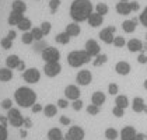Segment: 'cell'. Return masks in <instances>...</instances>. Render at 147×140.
I'll use <instances>...</instances> for the list:
<instances>
[{
    "instance_id": "cell-1",
    "label": "cell",
    "mask_w": 147,
    "mask_h": 140,
    "mask_svg": "<svg viewBox=\"0 0 147 140\" xmlns=\"http://www.w3.org/2000/svg\"><path fill=\"white\" fill-rule=\"evenodd\" d=\"M92 13V4L90 0H74L70 6V15L76 23L86 21Z\"/></svg>"
},
{
    "instance_id": "cell-2",
    "label": "cell",
    "mask_w": 147,
    "mask_h": 140,
    "mask_svg": "<svg viewBox=\"0 0 147 140\" xmlns=\"http://www.w3.org/2000/svg\"><path fill=\"white\" fill-rule=\"evenodd\" d=\"M14 102L20 108H31L36 102V93L31 87L21 85L14 91Z\"/></svg>"
},
{
    "instance_id": "cell-3",
    "label": "cell",
    "mask_w": 147,
    "mask_h": 140,
    "mask_svg": "<svg viewBox=\"0 0 147 140\" xmlns=\"http://www.w3.org/2000/svg\"><path fill=\"white\" fill-rule=\"evenodd\" d=\"M91 60V56L86 50H73L67 55V63L71 67H80Z\"/></svg>"
},
{
    "instance_id": "cell-4",
    "label": "cell",
    "mask_w": 147,
    "mask_h": 140,
    "mask_svg": "<svg viewBox=\"0 0 147 140\" xmlns=\"http://www.w3.org/2000/svg\"><path fill=\"white\" fill-rule=\"evenodd\" d=\"M23 81H25L27 84H36L41 80V73L36 67H27L21 74Z\"/></svg>"
},
{
    "instance_id": "cell-5",
    "label": "cell",
    "mask_w": 147,
    "mask_h": 140,
    "mask_svg": "<svg viewBox=\"0 0 147 140\" xmlns=\"http://www.w3.org/2000/svg\"><path fill=\"white\" fill-rule=\"evenodd\" d=\"M41 58H42V60L45 62V63H48V62H59V59H60V52L57 50L56 48L53 46H48L41 53Z\"/></svg>"
},
{
    "instance_id": "cell-6",
    "label": "cell",
    "mask_w": 147,
    "mask_h": 140,
    "mask_svg": "<svg viewBox=\"0 0 147 140\" xmlns=\"http://www.w3.org/2000/svg\"><path fill=\"white\" fill-rule=\"evenodd\" d=\"M60 71H62V66H60L59 62H48V63H45V66H44L45 76L51 77V79L56 77Z\"/></svg>"
},
{
    "instance_id": "cell-7",
    "label": "cell",
    "mask_w": 147,
    "mask_h": 140,
    "mask_svg": "<svg viewBox=\"0 0 147 140\" xmlns=\"http://www.w3.org/2000/svg\"><path fill=\"white\" fill-rule=\"evenodd\" d=\"M84 130L80 126H71L66 133V139L67 140H83L84 139Z\"/></svg>"
},
{
    "instance_id": "cell-8",
    "label": "cell",
    "mask_w": 147,
    "mask_h": 140,
    "mask_svg": "<svg viewBox=\"0 0 147 140\" xmlns=\"http://www.w3.org/2000/svg\"><path fill=\"white\" fill-rule=\"evenodd\" d=\"M84 50L90 55L91 58L94 56H97V55H100V52H101V48H100V45H98V42L95 41V39H88L87 42H86V45H84Z\"/></svg>"
},
{
    "instance_id": "cell-9",
    "label": "cell",
    "mask_w": 147,
    "mask_h": 140,
    "mask_svg": "<svg viewBox=\"0 0 147 140\" xmlns=\"http://www.w3.org/2000/svg\"><path fill=\"white\" fill-rule=\"evenodd\" d=\"M76 81L79 83L80 85H88L92 81V74L90 70H80L76 76Z\"/></svg>"
},
{
    "instance_id": "cell-10",
    "label": "cell",
    "mask_w": 147,
    "mask_h": 140,
    "mask_svg": "<svg viewBox=\"0 0 147 140\" xmlns=\"http://www.w3.org/2000/svg\"><path fill=\"white\" fill-rule=\"evenodd\" d=\"M80 88L77 85H74V84H69L67 87L65 88V95H66V98L67 100H71V101H74V100H79L80 98Z\"/></svg>"
},
{
    "instance_id": "cell-11",
    "label": "cell",
    "mask_w": 147,
    "mask_h": 140,
    "mask_svg": "<svg viewBox=\"0 0 147 140\" xmlns=\"http://www.w3.org/2000/svg\"><path fill=\"white\" fill-rule=\"evenodd\" d=\"M113 32H115V27H107V28H104L101 32H100L101 41H104L105 44H112L113 39H115Z\"/></svg>"
},
{
    "instance_id": "cell-12",
    "label": "cell",
    "mask_w": 147,
    "mask_h": 140,
    "mask_svg": "<svg viewBox=\"0 0 147 140\" xmlns=\"http://www.w3.org/2000/svg\"><path fill=\"white\" fill-rule=\"evenodd\" d=\"M136 129L133 126H125L121 130V139L122 140H135L136 137Z\"/></svg>"
},
{
    "instance_id": "cell-13",
    "label": "cell",
    "mask_w": 147,
    "mask_h": 140,
    "mask_svg": "<svg viewBox=\"0 0 147 140\" xmlns=\"http://www.w3.org/2000/svg\"><path fill=\"white\" fill-rule=\"evenodd\" d=\"M115 70H116V73L118 74H121V76H126V74H129L130 73V65L127 63V62H125V60H121V62H118L116 65H115Z\"/></svg>"
},
{
    "instance_id": "cell-14",
    "label": "cell",
    "mask_w": 147,
    "mask_h": 140,
    "mask_svg": "<svg viewBox=\"0 0 147 140\" xmlns=\"http://www.w3.org/2000/svg\"><path fill=\"white\" fill-rule=\"evenodd\" d=\"M126 45H127V49H129L130 52H140V50L143 49V44H142V41H140V39H137V38H132L130 41H127V42H126Z\"/></svg>"
},
{
    "instance_id": "cell-15",
    "label": "cell",
    "mask_w": 147,
    "mask_h": 140,
    "mask_svg": "<svg viewBox=\"0 0 147 140\" xmlns=\"http://www.w3.org/2000/svg\"><path fill=\"white\" fill-rule=\"evenodd\" d=\"M116 11H118V14H121V15L130 14V13H132L130 3H127V1H119V3L116 4Z\"/></svg>"
},
{
    "instance_id": "cell-16",
    "label": "cell",
    "mask_w": 147,
    "mask_h": 140,
    "mask_svg": "<svg viewBox=\"0 0 147 140\" xmlns=\"http://www.w3.org/2000/svg\"><path fill=\"white\" fill-rule=\"evenodd\" d=\"M144 100L142 98V97H135L133 98V101H132V109L135 111L136 114H139V112H143V109H144Z\"/></svg>"
},
{
    "instance_id": "cell-17",
    "label": "cell",
    "mask_w": 147,
    "mask_h": 140,
    "mask_svg": "<svg viewBox=\"0 0 147 140\" xmlns=\"http://www.w3.org/2000/svg\"><path fill=\"white\" fill-rule=\"evenodd\" d=\"M87 21H88V24H90L91 27H100L102 24V21H104V18H102L101 14H98V13H91L90 17L87 18Z\"/></svg>"
},
{
    "instance_id": "cell-18",
    "label": "cell",
    "mask_w": 147,
    "mask_h": 140,
    "mask_svg": "<svg viewBox=\"0 0 147 140\" xmlns=\"http://www.w3.org/2000/svg\"><path fill=\"white\" fill-rule=\"evenodd\" d=\"M80 25L77 23H70L66 25V30H65V32L69 35V36H77L80 34Z\"/></svg>"
},
{
    "instance_id": "cell-19",
    "label": "cell",
    "mask_w": 147,
    "mask_h": 140,
    "mask_svg": "<svg viewBox=\"0 0 147 140\" xmlns=\"http://www.w3.org/2000/svg\"><path fill=\"white\" fill-rule=\"evenodd\" d=\"M63 132L59 128H52L48 132V139L49 140H63Z\"/></svg>"
},
{
    "instance_id": "cell-20",
    "label": "cell",
    "mask_w": 147,
    "mask_h": 140,
    "mask_svg": "<svg viewBox=\"0 0 147 140\" xmlns=\"http://www.w3.org/2000/svg\"><path fill=\"white\" fill-rule=\"evenodd\" d=\"M27 10V4L24 3L23 0H14L11 3V11H16V13H21L24 14Z\"/></svg>"
},
{
    "instance_id": "cell-21",
    "label": "cell",
    "mask_w": 147,
    "mask_h": 140,
    "mask_svg": "<svg viewBox=\"0 0 147 140\" xmlns=\"http://www.w3.org/2000/svg\"><path fill=\"white\" fill-rule=\"evenodd\" d=\"M23 17H24V14H21V13L11 11L9 14V17H7V24H9V25H17V24L21 21Z\"/></svg>"
},
{
    "instance_id": "cell-22",
    "label": "cell",
    "mask_w": 147,
    "mask_h": 140,
    "mask_svg": "<svg viewBox=\"0 0 147 140\" xmlns=\"http://www.w3.org/2000/svg\"><path fill=\"white\" fill-rule=\"evenodd\" d=\"M105 94L102 93V91H95V93L92 94V97H91V101H92V104L95 105H102L104 102H105Z\"/></svg>"
},
{
    "instance_id": "cell-23",
    "label": "cell",
    "mask_w": 147,
    "mask_h": 140,
    "mask_svg": "<svg viewBox=\"0 0 147 140\" xmlns=\"http://www.w3.org/2000/svg\"><path fill=\"white\" fill-rule=\"evenodd\" d=\"M44 115H45L46 118H53L55 115L57 114V108H56V105H53V104H48L44 106Z\"/></svg>"
},
{
    "instance_id": "cell-24",
    "label": "cell",
    "mask_w": 147,
    "mask_h": 140,
    "mask_svg": "<svg viewBox=\"0 0 147 140\" xmlns=\"http://www.w3.org/2000/svg\"><path fill=\"white\" fill-rule=\"evenodd\" d=\"M20 31H23V32H25V31H30L31 30V20L30 18H27V17H23L21 18V21L16 25Z\"/></svg>"
},
{
    "instance_id": "cell-25",
    "label": "cell",
    "mask_w": 147,
    "mask_h": 140,
    "mask_svg": "<svg viewBox=\"0 0 147 140\" xmlns=\"http://www.w3.org/2000/svg\"><path fill=\"white\" fill-rule=\"evenodd\" d=\"M115 104L116 106H119V108H127V105H129V98L126 97V95H116V100H115Z\"/></svg>"
},
{
    "instance_id": "cell-26",
    "label": "cell",
    "mask_w": 147,
    "mask_h": 140,
    "mask_svg": "<svg viewBox=\"0 0 147 140\" xmlns=\"http://www.w3.org/2000/svg\"><path fill=\"white\" fill-rule=\"evenodd\" d=\"M122 28H123L125 32L130 34V32H133L136 30V21L135 20H126V21H123V24H122Z\"/></svg>"
},
{
    "instance_id": "cell-27",
    "label": "cell",
    "mask_w": 147,
    "mask_h": 140,
    "mask_svg": "<svg viewBox=\"0 0 147 140\" xmlns=\"http://www.w3.org/2000/svg\"><path fill=\"white\" fill-rule=\"evenodd\" d=\"M55 41H56L57 44H60V45H67L69 42H70V36L66 32H60V34H57L55 36Z\"/></svg>"
},
{
    "instance_id": "cell-28",
    "label": "cell",
    "mask_w": 147,
    "mask_h": 140,
    "mask_svg": "<svg viewBox=\"0 0 147 140\" xmlns=\"http://www.w3.org/2000/svg\"><path fill=\"white\" fill-rule=\"evenodd\" d=\"M30 32H31V35L34 36V41H42V38L45 36L44 32L41 31V28H39V27H31Z\"/></svg>"
},
{
    "instance_id": "cell-29",
    "label": "cell",
    "mask_w": 147,
    "mask_h": 140,
    "mask_svg": "<svg viewBox=\"0 0 147 140\" xmlns=\"http://www.w3.org/2000/svg\"><path fill=\"white\" fill-rule=\"evenodd\" d=\"M46 48H48V45H46L45 41L42 39V41H36V42L34 44V48H32V49H34L35 53H39V55H41Z\"/></svg>"
},
{
    "instance_id": "cell-30",
    "label": "cell",
    "mask_w": 147,
    "mask_h": 140,
    "mask_svg": "<svg viewBox=\"0 0 147 140\" xmlns=\"http://www.w3.org/2000/svg\"><path fill=\"white\" fill-rule=\"evenodd\" d=\"M21 42H23V45H31V44H34V36L31 35L30 31L23 32V35H21Z\"/></svg>"
},
{
    "instance_id": "cell-31",
    "label": "cell",
    "mask_w": 147,
    "mask_h": 140,
    "mask_svg": "<svg viewBox=\"0 0 147 140\" xmlns=\"http://www.w3.org/2000/svg\"><path fill=\"white\" fill-rule=\"evenodd\" d=\"M107 60H108V56L107 55H104V53H100V55H97L95 59H94V66L95 67H98V66H102L104 63H107Z\"/></svg>"
},
{
    "instance_id": "cell-32",
    "label": "cell",
    "mask_w": 147,
    "mask_h": 140,
    "mask_svg": "<svg viewBox=\"0 0 147 140\" xmlns=\"http://www.w3.org/2000/svg\"><path fill=\"white\" fill-rule=\"evenodd\" d=\"M118 136H119V133H118V130L115 128H108L105 130V137H107V140H115Z\"/></svg>"
},
{
    "instance_id": "cell-33",
    "label": "cell",
    "mask_w": 147,
    "mask_h": 140,
    "mask_svg": "<svg viewBox=\"0 0 147 140\" xmlns=\"http://www.w3.org/2000/svg\"><path fill=\"white\" fill-rule=\"evenodd\" d=\"M95 13H98V14H101V15L108 14V6H107L105 3H98V4L95 6Z\"/></svg>"
},
{
    "instance_id": "cell-34",
    "label": "cell",
    "mask_w": 147,
    "mask_h": 140,
    "mask_svg": "<svg viewBox=\"0 0 147 140\" xmlns=\"http://www.w3.org/2000/svg\"><path fill=\"white\" fill-rule=\"evenodd\" d=\"M86 111H87L88 115H92V116H94V115H98V114H100V106L95 105V104H90L88 106H87Z\"/></svg>"
},
{
    "instance_id": "cell-35",
    "label": "cell",
    "mask_w": 147,
    "mask_h": 140,
    "mask_svg": "<svg viewBox=\"0 0 147 140\" xmlns=\"http://www.w3.org/2000/svg\"><path fill=\"white\" fill-rule=\"evenodd\" d=\"M112 44L116 48H123L125 45H126V41H125L123 36H115V39H113Z\"/></svg>"
},
{
    "instance_id": "cell-36",
    "label": "cell",
    "mask_w": 147,
    "mask_h": 140,
    "mask_svg": "<svg viewBox=\"0 0 147 140\" xmlns=\"http://www.w3.org/2000/svg\"><path fill=\"white\" fill-rule=\"evenodd\" d=\"M41 31L44 32V35H48L49 32H51V30H52V25H51V23H48V21H44V23L41 24Z\"/></svg>"
},
{
    "instance_id": "cell-37",
    "label": "cell",
    "mask_w": 147,
    "mask_h": 140,
    "mask_svg": "<svg viewBox=\"0 0 147 140\" xmlns=\"http://www.w3.org/2000/svg\"><path fill=\"white\" fill-rule=\"evenodd\" d=\"M108 93L111 94V95H116V94L119 93V87H118L116 83H111L108 85Z\"/></svg>"
},
{
    "instance_id": "cell-38",
    "label": "cell",
    "mask_w": 147,
    "mask_h": 140,
    "mask_svg": "<svg viewBox=\"0 0 147 140\" xmlns=\"http://www.w3.org/2000/svg\"><path fill=\"white\" fill-rule=\"evenodd\" d=\"M9 137V130L6 126H3V125H0V140H7Z\"/></svg>"
},
{
    "instance_id": "cell-39",
    "label": "cell",
    "mask_w": 147,
    "mask_h": 140,
    "mask_svg": "<svg viewBox=\"0 0 147 140\" xmlns=\"http://www.w3.org/2000/svg\"><path fill=\"white\" fill-rule=\"evenodd\" d=\"M112 114L115 115L116 118H122L125 115V112H123V108H119V106H113V109H112Z\"/></svg>"
},
{
    "instance_id": "cell-40",
    "label": "cell",
    "mask_w": 147,
    "mask_h": 140,
    "mask_svg": "<svg viewBox=\"0 0 147 140\" xmlns=\"http://www.w3.org/2000/svg\"><path fill=\"white\" fill-rule=\"evenodd\" d=\"M71 106H73L74 111H80V109L83 108V101H81V100H74V101L71 102Z\"/></svg>"
},
{
    "instance_id": "cell-41",
    "label": "cell",
    "mask_w": 147,
    "mask_h": 140,
    "mask_svg": "<svg viewBox=\"0 0 147 140\" xmlns=\"http://www.w3.org/2000/svg\"><path fill=\"white\" fill-rule=\"evenodd\" d=\"M42 109H44V108H42V104H36V102H35V104L31 106V112H32V114H39Z\"/></svg>"
},
{
    "instance_id": "cell-42",
    "label": "cell",
    "mask_w": 147,
    "mask_h": 140,
    "mask_svg": "<svg viewBox=\"0 0 147 140\" xmlns=\"http://www.w3.org/2000/svg\"><path fill=\"white\" fill-rule=\"evenodd\" d=\"M59 4H60V3H59V0H51V1H49V7H51V10H52L53 13L57 10Z\"/></svg>"
},
{
    "instance_id": "cell-43",
    "label": "cell",
    "mask_w": 147,
    "mask_h": 140,
    "mask_svg": "<svg viewBox=\"0 0 147 140\" xmlns=\"http://www.w3.org/2000/svg\"><path fill=\"white\" fill-rule=\"evenodd\" d=\"M140 21H142V24H143L144 27H147V7L143 10V13L140 14Z\"/></svg>"
},
{
    "instance_id": "cell-44",
    "label": "cell",
    "mask_w": 147,
    "mask_h": 140,
    "mask_svg": "<svg viewBox=\"0 0 147 140\" xmlns=\"http://www.w3.org/2000/svg\"><path fill=\"white\" fill-rule=\"evenodd\" d=\"M57 106H59V108H67L69 106L67 100H65V98H59V100H57Z\"/></svg>"
},
{
    "instance_id": "cell-45",
    "label": "cell",
    "mask_w": 147,
    "mask_h": 140,
    "mask_svg": "<svg viewBox=\"0 0 147 140\" xmlns=\"http://www.w3.org/2000/svg\"><path fill=\"white\" fill-rule=\"evenodd\" d=\"M59 120H60V123H62L63 126H69V125H70V119H69L67 116H65V115H63V116H60Z\"/></svg>"
},
{
    "instance_id": "cell-46",
    "label": "cell",
    "mask_w": 147,
    "mask_h": 140,
    "mask_svg": "<svg viewBox=\"0 0 147 140\" xmlns=\"http://www.w3.org/2000/svg\"><path fill=\"white\" fill-rule=\"evenodd\" d=\"M137 62H139V63H147V56L143 55V53L139 55V56H137Z\"/></svg>"
},
{
    "instance_id": "cell-47",
    "label": "cell",
    "mask_w": 147,
    "mask_h": 140,
    "mask_svg": "<svg viewBox=\"0 0 147 140\" xmlns=\"http://www.w3.org/2000/svg\"><path fill=\"white\" fill-rule=\"evenodd\" d=\"M135 140H146V135H143V133H137Z\"/></svg>"
},
{
    "instance_id": "cell-48",
    "label": "cell",
    "mask_w": 147,
    "mask_h": 140,
    "mask_svg": "<svg viewBox=\"0 0 147 140\" xmlns=\"http://www.w3.org/2000/svg\"><path fill=\"white\" fill-rule=\"evenodd\" d=\"M130 7H132V11H136V10H139V3H136V1L130 3Z\"/></svg>"
},
{
    "instance_id": "cell-49",
    "label": "cell",
    "mask_w": 147,
    "mask_h": 140,
    "mask_svg": "<svg viewBox=\"0 0 147 140\" xmlns=\"http://www.w3.org/2000/svg\"><path fill=\"white\" fill-rule=\"evenodd\" d=\"M143 85H144V88L147 90V80H144V84H143Z\"/></svg>"
},
{
    "instance_id": "cell-50",
    "label": "cell",
    "mask_w": 147,
    "mask_h": 140,
    "mask_svg": "<svg viewBox=\"0 0 147 140\" xmlns=\"http://www.w3.org/2000/svg\"><path fill=\"white\" fill-rule=\"evenodd\" d=\"M143 112H146V114H147V105H146V106H144V109H143Z\"/></svg>"
},
{
    "instance_id": "cell-51",
    "label": "cell",
    "mask_w": 147,
    "mask_h": 140,
    "mask_svg": "<svg viewBox=\"0 0 147 140\" xmlns=\"http://www.w3.org/2000/svg\"><path fill=\"white\" fill-rule=\"evenodd\" d=\"M121 1H127V0H121Z\"/></svg>"
},
{
    "instance_id": "cell-52",
    "label": "cell",
    "mask_w": 147,
    "mask_h": 140,
    "mask_svg": "<svg viewBox=\"0 0 147 140\" xmlns=\"http://www.w3.org/2000/svg\"><path fill=\"white\" fill-rule=\"evenodd\" d=\"M146 39H147V34H146Z\"/></svg>"
},
{
    "instance_id": "cell-53",
    "label": "cell",
    "mask_w": 147,
    "mask_h": 140,
    "mask_svg": "<svg viewBox=\"0 0 147 140\" xmlns=\"http://www.w3.org/2000/svg\"><path fill=\"white\" fill-rule=\"evenodd\" d=\"M146 140H147V135H146Z\"/></svg>"
}]
</instances>
